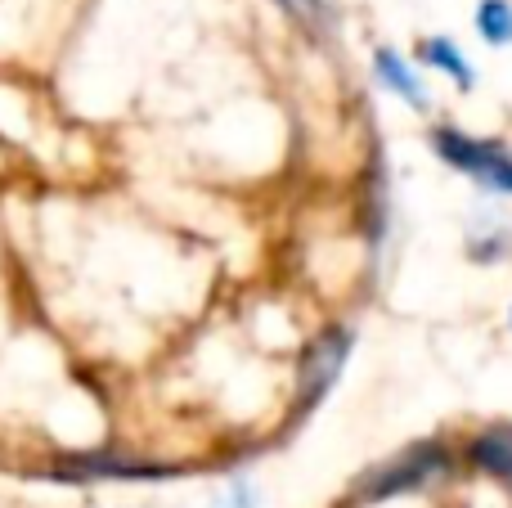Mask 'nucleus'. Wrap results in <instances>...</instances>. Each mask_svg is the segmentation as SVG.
I'll return each mask as SVG.
<instances>
[{"label": "nucleus", "instance_id": "obj_1", "mask_svg": "<svg viewBox=\"0 0 512 508\" xmlns=\"http://www.w3.org/2000/svg\"><path fill=\"white\" fill-rule=\"evenodd\" d=\"M454 464V450L445 441H414L409 450L391 455L387 464L369 468L355 486L360 504H396L409 500V495H423L427 486H436Z\"/></svg>", "mask_w": 512, "mask_h": 508}, {"label": "nucleus", "instance_id": "obj_6", "mask_svg": "<svg viewBox=\"0 0 512 508\" xmlns=\"http://www.w3.org/2000/svg\"><path fill=\"white\" fill-rule=\"evenodd\" d=\"M418 59H423V68H432V72H445V77L454 81V86L468 95L472 86H477V72H472V63H468V54L459 50V45L450 41V36H427L423 45H418Z\"/></svg>", "mask_w": 512, "mask_h": 508}, {"label": "nucleus", "instance_id": "obj_10", "mask_svg": "<svg viewBox=\"0 0 512 508\" xmlns=\"http://www.w3.org/2000/svg\"><path fill=\"white\" fill-rule=\"evenodd\" d=\"M288 14H297L301 23H324L328 18V0H279Z\"/></svg>", "mask_w": 512, "mask_h": 508}, {"label": "nucleus", "instance_id": "obj_8", "mask_svg": "<svg viewBox=\"0 0 512 508\" xmlns=\"http://www.w3.org/2000/svg\"><path fill=\"white\" fill-rule=\"evenodd\" d=\"M472 23H477L481 41L495 45V50L512 45V5H508V0H481L477 14H472Z\"/></svg>", "mask_w": 512, "mask_h": 508}, {"label": "nucleus", "instance_id": "obj_9", "mask_svg": "<svg viewBox=\"0 0 512 508\" xmlns=\"http://www.w3.org/2000/svg\"><path fill=\"white\" fill-rule=\"evenodd\" d=\"M212 508H261V495H256L252 477H230L221 486V495L212 500Z\"/></svg>", "mask_w": 512, "mask_h": 508}, {"label": "nucleus", "instance_id": "obj_2", "mask_svg": "<svg viewBox=\"0 0 512 508\" xmlns=\"http://www.w3.org/2000/svg\"><path fill=\"white\" fill-rule=\"evenodd\" d=\"M432 153L445 162L450 171L468 176L472 185H481L486 194L512 198V153L499 140H481V135H468L463 126H432L427 135Z\"/></svg>", "mask_w": 512, "mask_h": 508}, {"label": "nucleus", "instance_id": "obj_7", "mask_svg": "<svg viewBox=\"0 0 512 508\" xmlns=\"http://www.w3.org/2000/svg\"><path fill=\"white\" fill-rule=\"evenodd\" d=\"M512 248V230L499 212H481V225L468 234V257L472 261H504Z\"/></svg>", "mask_w": 512, "mask_h": 508}, {"label": "nucleus", "instance_id": "obj_3", "mask_svg": "<svg viewBox=\"0 0 512 508\" xmlns=\"http://www.w3.org/2000/svg\"><path fill=\"white\" fill-rule=\"evenodd\" d=\"M355 351V333L346 324H328L319 329L315 338L301 347V360H297V396H292V414L306 419L315 405L328 401V392L337 387V378L346 374V360Z\"/></svg>", "mask_w": 512, "mask_h": 508}, {"label": "nucleus", "instance_id": "obj_4", "mask_svg": "<svg viewBox=\"0 0 512 508\" xmlns=\"http://www.w3.org/2000/svg\"><path fill=\"white\" fill-rule=\"evenodd\" d=\"M463 459H468L472 473L490 477L495 486H504L512 495V423H486L468 437L463 446Z\"/></svg>", "mask_w": 512, "mask_h": 508}, {"label": "nucleus", "instance_id": "obj_5", "mask_svg": "<svg viewBox=\"0 0 512 508\" xmlns=\"http://www.w3.org/2000/svg\"><path fill=\"white\" fill-rule=\"evenodd\" d=\"M373 77H378L382 90H391V95H396L400 104H409L414 113H427V108H432V90H427L423 72H418L400 50H391V45H378V50H373Z\"/></svg>", "mask_w": 512, "mask_h": 508}]
</instances>
